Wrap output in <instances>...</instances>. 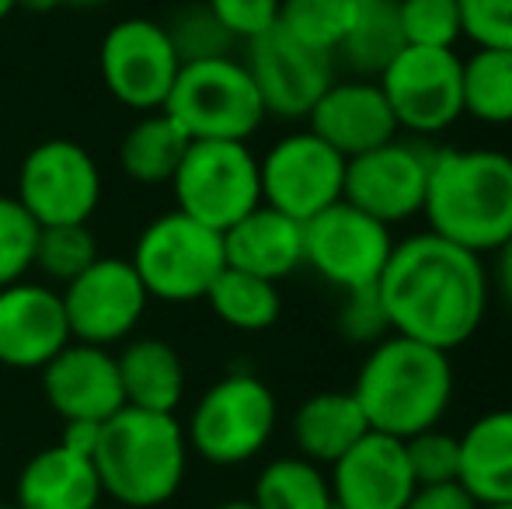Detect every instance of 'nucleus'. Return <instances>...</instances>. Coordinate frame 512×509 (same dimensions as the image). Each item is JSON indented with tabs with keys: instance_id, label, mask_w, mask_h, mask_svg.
<instances>
[{
	"instance_id": "f257e3e1",
	"label": "nucleus",
	"mask_w": 512,
	"mask_h": 509,
	"mask_svg": "<svg viewBox=\"0 0 512 509\" xmlns=\"http://www.w3.org/2000/svg\"><path fill=\"white\" fill-rule=\"evenodd\" d=\"M377 293L394 335L453 353L478 335L492 279L481 255L422 231L394 241Z\"/></svg>"
},
{
	"instance_id": "f03ea898",
	"label": "nucleus",
	"mask_w": 512,
	"mask_h": 509,
	"mask_svg": "<svg viewBox=\"0 0 512 509\" xmlns=\"http://www.w3.org/2000/svg\"><path fill=\"white\" fill-rule=\"evenodd\" d=\"M422 217L429 231L474 255H495L512 234V154L492 147L432 150Z\"/></svg>"
},
{
	"instance_id": "7ed1b4c3",
	"label": "nucleus",
	"mask_w": 512,
	"mask_h": 509,
	"mask_svg": "<svg viewBox=\"0 0 512 509\" xmlns=\"http://www.w3.org/2000/svg\"><path fill=\"white\" fill-rule=\"evenodd\" d=\"M189 440L175 415L119 408L102 422L95 443V471L108 503L157 509L178 496L189 475Z\"/></svg>"
},
{
	"instance_id": "20e7f679",
	"label": "nucleus",
	"mask_w": 512,
	"mask_h": 509,
	"mask_svg": "<svg viewBox=\"0 0 512 509\" xmlns=\"http://www.w3.org/2000/svg\"><path fill=\"white\" fill-rule=\"evenodd\" d=\"M453 384L457 381L450 353L391 332L370 346L352 394L373 433L408 440L443 422L453 401Z\"/></svg>"
},
{
	"instance_id": "39448f33",
	"label": "nucleus",
	"mask_w": 512,
	"mask_h": 509,
	"mask_svg": "<svg viewBox=\"0 0 512 509\" xmlns=\"http://www.w3.org/2000/svg\"><path fill=\"white\" fill-rule=\"evenodd\" d=\"M276 422L279 405L272 387L248 370H234L199 394L185 422V440L206 464L237 468L269 447Z\"/></svg>"
},
{
	"instance_id": "423d86ee",
	"label": "nucleus",
	"mask_w": 512,
	"mask_h": 509,
	"mask_svg": "<svg viewBox=\"0 0 512 509\" xmlns=\"http://www.w3.org/2000/svg\"><path fill=\"white\" fill-rule=\"evenodd\" d=\"M164 112L189 133V140H241L262 129L265 105L237 56L182 63Z\"/></svg>"
},
{
	"instance_id": "0eeeda50",
	"label": "nucleus",
	"mask_w": 512,
	"mask_h": 509,
	"mask_svg": "<svg viewBox=\"0 0 512 509\" xmlns=\"http://www.w3.org/2000/svg\"><path fill=\"white\" fill-rule=\"evenodd\" d=\"M129 262H133L143 290L164 304L206 300L209 286L227 269L223 234L192 220L182 210L150 220L136 238Z\"/></svg>"
},
{
	"instance_id": "6e6552de",
	"label": "nucleus",
	"mask_w": 512,
	"mask_h": 509,
	"mask_svg": "<svg viewBox=\"0 0 512 509\" xmlns=\"http://www.w3.org/2000/svg\"><path fill=\"white\" fill-rule=\"evenodd\" d=\"M168 185L178 210L220 234L262 206L258 157L241 140H192Z\"/></svg>"
},
{
	"instance_id": "1a4fd4ad",
	"label": "nucleus",
	"mask_w": 512,
	"mask_h": 509,
	"mask_svg": "<svg viewBox=\"0 0 512 509\" xmlns=\"http://www.w3.org/2000/svg\"><path fill=\"white\" fill-rule=\"evenodd\" d=\"M14 199L39 227L88 224L102 203V171L84 143L42 140L21 161Z\"/></svg>"
},
{
	"instance_id": "9d476101",
	"label": "nucleus",
	"mask_w": 512,
	"mask_h": 509,
	"mask_svg": "<svg viewBox=\"0 0 512 509\" xmlns=\"http://www.w3.org/2000/svg\"><path fill=\"white\" fill-rule=\"evenodd\" d=\"M401 136L436 140L464 119L457 49L405 46L377 77Z\"/></svg>"
},
{
	"instance_id": "9b49d317",
	"label": "nucleus",
	"mask_w": 512,
	"mask_h": 509,
	"mask_svg": "<svg viewBox=\"0 0 512 509\" xmlns=\"http://www.w3.org/2000/svg\"><path fill=\"white\" fill-rule=\"evenodd\" d=\"M391 252V227L356 210L345 199L304 224V265H310L338 293L377 286Z\"/></svg>"
},
{
	"instance_id": "f8f14e48",
	"label": "nucleus",
	"mask_w": 512,
	"mask_h": 509,
	"mask_svg": "<svg viewBox=\"0 0 512 509\" xmlns=\"http://www.w3.org/2000/svg\"><path fill=\"white\" fill-rule=\"evenodd\" d=\"M345 157L310 129L286 133L258 157L262 203L307 224L345 196Z\"/></svg>"
},
{
	"instance_id": "ddd939ff",
	"label": "nucleus",
	"mask_w": 512,
	"mask_h": 509,
	"mask_svg": "<svg viewBox=\"0 0 512 509\" xmlns=\"http://www.w3.org/2000/svg\"><path fill=\"white\" fill-rule=\"evenodd\" d=\"M105 91L133 112H161L178 81L175 46L168 28L150 18H122L105 32L98 49Z\"/></svg>"
},
{
	"instance_id": "4468645a",
	"label": "nucleus",
	"mask_w": 512,
	"mask_h": 509,
	"mask_svg": "<svg viewBox=\"0 0 512 509\" xmlns=\"http://www.w3.org/2000/svg\"><path fill=\"white\" fill-rule=\"evenodd\" d=\"M432 143L394 136L345 164V203L394 227L415 220L425 206L432 171Z\"/></svg>"
},
{
	"instance_id": "2eb2a0df",
	"label": "nucleus",
	"mask_w": 512,
	"mask_h": 509,
	"mask_svg": "<svg viewBox=\"0 0 512 509\" xmlns=\"http://www.w3.org/2000/svg\"><path fill=\"white\" fill-rule=\"evenodd\" d=\"M60 300L67 311L70 339L112 349L133 339L136 325L147 314L150 293L143 290L129 258L98 255L81 276L60 286Z\"/></svg>"
},
{
	"instance_id": "dca6fc26",
	"label": "nucleus",
	"mask_w": 512,
	"mask_h": 509,
	"mask_svg": "<svg viewBox=\"0 0 512 509\" xmlns=\"http://www.w3.org/2000/svg\"><path fill=\"white\" fill-rule=\"evenodd\" d=\"M244 67L262 95L265 116L286 123L307 119L317 98L335 81V56L304 46L279 25L255 42H244Z\"/></svg>"
},
{
	"instance_id": "f3484780",
	"label": "nucleus",
	"mask_w": 512,
	"mask_h": 509,
	"mask_svg": "<svg viewBox=\"0 0 512 509\" xmlns=\"http://www.w3.org/2000/svg\"><path fill=\"white\" fill-rule=\"evenodd\" d=\"M70 342L56 286L18 279L0 290V367L42 370Z\"/></svg>"
},
{
	"instance_id": "a211bd4d",
	"label": "nucleus",
	"mask_w": 512,
	"mask_h": 509,
	"mask_svg": "<svg viewBox=\"0 0 512 509\" xmlns=\"http://www.w3.org/2000/svg\"><path fill=\"white\" fill-rule=\"evenodd\" d=\"M328 482L331 499L342 509H405L418 489L405 440L373 429L331 464Z\"/></svg>"
},
{
	"instance_id": "6ab92c4d",
	"label": "nucleus",
	"mask_w": 512,
	"mask_h": 509,
	"mask_svg": "<svg viewBox=\"0 0 512 509\" xmlns=\"http://www.w3.org/2000/svg\"><path fill=\"white\" fill-rule=\"evenodd\" d=\"M39 374L42 394L63 422H105L126 408L115 353L105 346L70 342Z\"/></svg>"
},
{
	"instance_id": "aec40b11",
	"label": "nucleus",
	"mask_w": 512,
	"mask_h": 509,
	"mask_svg": "<svg viewBox=\"0 0 512 509\" xmlns=\"http://www.w3.org/2000/svg\"><path fill=\"white\" fill-rule=\"evenodd\" d=\"M307 129L335 147L345 161L401 136L384 91L370 77H335L310 109Z\"/></svg>"
},
{
	"instance_id": "412c9836",
	"label": "nucleus",
	"mask_w": 512,
	"mask_h": 509,
	"mask_svg": "<svg viewBox=\"0 0 512 509\" xmlns=\"http://www.w3.org/2000/svg\"><path fill=\"white\" fill-rule=\"evenodd\" d=\"M223 255L230 269L279 283L304 265V224L262 203L223 231Z\"/></svg>"
},
{
	"instance_id": "4be33fe9",
	"label": "nucleus",
	"mask_w": 512,
	"mask_h": 509,
	"mask_svg": "<svg viewBox=\"0 0 512 509\" xmlns=\"http://www.w3.org/2000/svg\"><path fill=\"white\" fill-rule=\"evenodd\" d=\"M105 503L95 461L88 454L53 443L28 457L14 485L18 509H95Z\"/></svg>"
},
{
	"instance_id": "5701e85b",
	"label": "nucleus",
	"mask_w": 512,
	"mask_h": 509,
	"mask_svg": "<svg viewBox=\"0 0 512 509\" xmlns=\"http://www.w3.org/2000/svg\"><path fill=\"white\" fill-rule=\"evenodd\" d=\"M115 367H119L122 398L129 408L175 415V408L182 405L185 363L171 342L157 339V335L126 339L115 353Z\"/></svg>"
},
{
	"instance_id": "b1692460",
	"label": "nucleus",
	"mask_w": 512,
	"mask_h": 509,
	"mask_svg": "<svg viewBox=\"0 0 512 509\" xmlns=\"http://www.w3.org/2000/svg\"><path fill=\"white\" fill-rule=\"evenodd\" d=\"M457 482L478 506L512 503V408L478 415L464 429Z\"/></svg>"
},
{
	"instance_id": "393cba45",
	"label": "nucleus",
	"mask_w": 512,
	"mask_h": 509,
	"mask_svg": "<svg viewBox=\"0 0 512 509\" xmlns=\"http://www.w3.org/2000/svg\"><path fill=\"white\" fill-rule=\"evenodd\" d=\"M290 433L300 457L331 468L352 443L370 433V422L352 391H317L293 412Z\"/></svg>"
},
{
	"instance_id": "a878e982",
	"label": "nucleus",
	"mask_w": 512,
	"mask_h": 509,
	"mask_svg": "<svg viewBox=\"0 0 512 509\" xmlns=\"http://www.w3.org/2000/svg\"><path fill=\"white\" fill-rule=\"evenodd\" d=\"M189 133L168 112H143L119 143V168L140 185H168L189 150Z\"/></svg>"
},
{
	"instance_id": "bb28decb",
	"label": "nucleus",
	"mask_w": 512,
	"mask_h": 509,
	"mask_svg": "<svg viewBox=\"0 0 512 509\" xmlns=\"http://www.w3.org/2000/svg\"><path fill=\"white\" fill-rule=\"evenodd\" d=\"M405 32H401V14L398 0H359L356 18H352L349 35L342 39L335 53V63L352 77H370L377 81L384 67L405 49Z\"/></svg>"
},
{
	"instance_id": "cd10ccee",
	"label": "nucleus",
	"mask_w": 512,
	"mask_h": 509,
	"mask_svg": "<svg viewBox=\"0 0 512 509\" xmlns=\"http://www.w3.org/2000/svg\"><path fill=\"white\" fill-rule=\"evenodd\" d=\"M464 116L481 126H512V49H474L460 60Z\"/></svg>"
},
{
	"instance_id": "c85d7f7f",
	"label": "nucleus",
	"mask_w": 512,
	"mask_h": 509,
	"mask_svg": "<svg viewBox=\"0 0 512 509\" xmlns=\"http://www.w3.org/2000/svg\"><path fill=\"white\" fill-rule=\"evenodd\" d=\"M206 304L234 332H265L283 314V297L272 279L251 276V272L230 269V265L209 286Z\"/></svg>"
},
{
	"instance_id": "c756f323",
	"label": "nucleus",
	"mask_w": 512,
	"mask_h": 509,
	"mask_svg": "<svg viewBox=\"0 0 512 509\" xmlns=\"http://www.w3.org/2000/svg\"><path fill=\"white\" fill-rule=\"evenodd\" d=\"M251 503L255 509H328L335 499H331L328 471L293 454L276 457L258 471Z\"/></svg>"
},
{
	"instance_id": "7c9ffc66",
	"label": "nucleus",
	"mask_w": 512,
	"mask_h": 509,
	"mask_svg": "<svg viewBox=\"0 0 512 509\" xmlns=\"http://www.w3.org/2000/svg\"><path fill=\"white\" fill-rule=\"evenodd\" d=\"M359 0H279V28L321 53H338Z\"/></svg>"
},
{
	"instance_id": "2f4dec72",
	"label": "nucleus",
	"mask_w": 512,
	"mask_h": 509,
	"mask_svg": "<svg viewBox=\"0 0 512 509\" xmlns=\"http://www.w3.org/2000/svg\"><path fill=\"white\" fill-rule=\"evenodd\" d=\"M98 258V241L88 224H63V227H39L35 241V272L49 279V286H67L81 276Z\"/></svg>"
},
{
	"instance_id": "473e14b6",
	"label": "nucleus",
	"mask_w": 512,
	"mask_h": 509,
	"mask_svg": "<svg viewBox=\"0 0 512 509\" xmlns=\"http://www.w3.org/2000/svg\"><path fill=\"white\" fill-rule=\"evenodd\" d=\"M168 39L175 46L178 60L196 63V60H216V56H234L237 42L230 39V32L213 18L206 4H189L182 11L171 14Z\"/></svg>"
},
{
	"instance_id": "72a5a7b5",
	"label": "nucleus",
	"mask_w": 512,
	"mask_h": 509,
	"mask_svg": "<svg viewBox=\"0 0 512 509\" xmlns=\"http://www.w3.org/2000/svg\"><path fill=\"white\" fill-rule=\"evenodd\" d=\"M398 14L408 46L457 49L464 39L457 0H398Z\"/></svg>"
},
{
	"instance_id": "f704fd0d",
	"label": "nucleus",
	"mask_w": 512,
	"mask_h": 509,
	"mask_svg": "<svg viewBox=\"0 0 512 509\" xmlns=\"http://www.w3.org/2000/svg\"><path fill=\"white\" fill-rule=\"evenodd\" d=\"M35 241L39 224L14 196H0V290L35 269Z\"/></svg>"
},
{
	"instance_id": "c9c22d12",
	"label": "nucleus",
	"mask_w": 512,
	"mask_h": 509,
	"mask_svg": "<svg viewBox=\"0 0 512 509\" xmlns=\"http://www.w3.org/2000/svg\"><path fill=\"white\" fill-rule=\"evenodd\" d=\"M405 454L415 485H446L460 478V436L432 426L408 436Z\"/></svg>"
},
{
	"instance_id": "e433bc0d",
	"label": "nucleus",
	"mask_w": 512,
	"mask_h": 509,
	"mask_svg": "<svg viewBox=\"0 0 512 509\" xmlns=\"http://www.w3.org/2000/svg\"><path fill=\"white\" fill-rule=\"evenodd\" d=\"M335 325L338 335L345 342H356V346H377L380 339H387L391 335V321H387V311L380 304L377 286L342 293V307H338Z\"/></svg>"
},
{
	"instance_id": "4c0bfd02",
	"label": "nucleus",
	"mask_w": 512,
	"mask_h": 509,
	"mask_svg": "<svg viewBox=\"0 0 512 509\" xmlns=\"http://www.w3.org/2000/svg\"><path fill=\"white\" fill-rule=\"evenodd\" d=\"M457 7L474 49H512V0H457Z\"/></svg>"
},
{
	"instance_id": "58836bf2",
	"label": "nucleus",
	"mask_w": 512,
	"mask_h": 509,
	"mask_svg": "<svg viewBox=\"0 0 512 509\" xmlns=\"http://www.w3.org/2000/svg\"><path fill=\"white\" fill-rule=\"evenodd\" d=\"M234 42H255L279 25V0H206Z\"/></svg>"
},
{
	"instance_id": "ea45409f",
	"label": "nucleus",
	"mask_w": 512,
	"mask_h": 509,
	"mask_svg": "<svg viewBox=\"0 0 512 509\" xmlns=\"http://www.w3.org/2000/svg\"><path fill=\"white\" fill-rule=\"evenodd\" d=\"M405 509H478L474 496L460 482L446 485H418Z\"/></svg>"
},
{
	"instance_id": "a19ab883",
	"label": "nucleus",
	"mask_w": 512,
	"mask_h": 509,
	"mask_svg": "<svg viewBox=\"0 0 512 509\" xmlns=\"http://www.w3.org/2000/svg\"><path fill=\"white\" fill-rule=\"evenodd\" d=\"M98 433H102V422H63V433H60V443L77 454H95V443H98Z\"/></svg>"
},
{
	"instance_id": "79ce46f5",
	"label": "nucleus",
	"mask_w": 512,
	"mask_h": 509,
	"mask_svg": "<svg viewBox=\"0 0 512 509\" xmlns=\"http://www.w3.org/2000/svg\"><path fill=\"white\" fill-rule=\"evenodd\" d=\"M495 286H499L502 304L512 311V234L495 248Z\"/></svg>"
},
{
	"instance_id": "37998d69",
	"label": "nucleus",
	"mask_w": 512,
	"mask_h": 509,
	"mask_svg": "<svg viewBox=\"0 0 512 509\" xmlns=\"http://www.w3.org/2000/svg\"><path fill=\"white\" fill-rule=\"evenodd\" d=\"M60 7H102L105 0H56Z\"/></svg>"
},
{
	"instance_id": "c03bdc74",
	"label": "nucleus",
	"mask_w": 512,
	"mask_h": 509,
	"mask_svg": "<svg viewBox=\"0 0 512 509\" xmlns=\"http://www.w3.org/2000/svg\"><path fill=\"white\" fill-rule=\"evenodd\" d=\"M216 509H255L251 499H227V503H220Z\"/></svg>"
},
{
	"instance_id": "a18cd8bd",
	"label": "nucleus",
	"mask_w": 512,
	"mask_h": 509,
	"mask_svg": "<svg viewBox=\"0 0 512 509\" xmlns=\"http://www.w3.org/2000/svg\"><path fill=\"white\" fill-rule=\"evenodd\" d=\"M18 0H0V21H4V18H11V14L14 11H18Z\"/></svg>"
},
{
	"instance_id": "49530a36",
	"label": "nucleus",
	"mask_w": 512,
	"mask_h": 509,
	"mask_svg": "<svg viewBox=\"0 0 512 509\" xmlns=\"http://www.w3.org/2000/svg\"><path fill=\"white\" fill-rule=\"evenodd\" d=\"M95 509H126V506H115V503H98Z\"/></svg>"
},
{
	"instance_id": "de8ad7c7",
	"label": "nucleus",
	"mask_w": 512,
	"mask_h": 509,
	"mask_svg": "<svg viewBox=\"0 0 512 509\" xmlns=\"http://www.w3.org/2000/svg\"><path fill=\"white\" fill-rule=\"evenodd\" d=\"M478 509H512V503H502V506H478Z\"/></svg>"
},
{
	"instance_id": "09e8293b",
	"label": "nucleus",
	"mask_w": 512,
	"mask_h": 509,
	"mask_svg": "<svg viewBox=\"0 0 512 509\" xmlns=\"http://www.w3.org/2000/svg\"><path fill=\"white\" fill-rule=\"evenodd\" d=\"M328 509H342V506H335V503H331V506H328Z\"/></svg>"
},
{
	"instance_id": "8fccbe9b",
	"label": "nucleus",
	"mask_w": 512,
	"mask_h": 509,
	"mask_svg": "<svg viewBox=\"0 0 512 509\" xmlns=\"http://www.w3.org/2000/svg\"><path fill=\"white\" fill-rule=\"evenodd\" d=\"M0 509H18V506H0Z\"/></svg>"
}]
</instances>
